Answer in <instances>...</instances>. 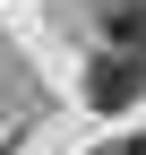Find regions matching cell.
I'll return each mask as SVG.
<instances>
[{"instance_id":"2","label":"cell","mask_w":146,"mask_h":155,"mask_svg":"<svg viewBox=\"0 0 146 155\" xmlns=\"http://www.w3.org/2000/svg\"><path fill=\"white\" fill-rule=\"evenodd\" d=\"M112 43L120 52H146V0H120L112 9Z\"/></svg>"},{"instance_id":"3","label":"cell","mask_w":146,"mask_h":155,"mask_svg":"<svg viewBox=\"0 0 146 155\" xmlns=\"http://www.w3.org/2000/svg\"><path fill=\"white\" fill-rule=\"evenodd\" d=\"M129 155H146V138H138V147H129Z\"/></svg>"},{"instance_id":"1","label":"cell","mask_w":146,"mask_h":155,"mask_svg":"<svg viewBox=\"0 0 146 155\" xmlns=\"http://www.w3.org/2000/svg\"><path fill=\"white\" fill-rule=\"evenodd\" d=\"M86 104L103 112V121H120V112H138L146 104V52H95L86 61Z\"/></svg>"}]
</instances>
